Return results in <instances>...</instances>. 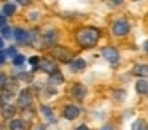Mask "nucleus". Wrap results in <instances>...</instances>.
<instances>
[{"instance_id":"35","label":"nucleus","mask_w":148,"mask_h":130,"mask_svg":"<svg viewBox=\"0 0 148 130\" xmlns=\"http://www.w3.org/2000/svg\"><path fill=\"white\" fill-rule=\"evenodd\" d=\"M0 130H5V125H3V124H0Z\"/></svg>"},{"instance_id":"15","label":"nucleus","mask_w":148,"mask_h":130,"mask_svg":"<svg viewBox=\"0 0 148 130\" xmlns=\"http://www.w3.org/2000/svg\"><path fill=\"white\" fill-rule=\"evenodd\" d=\"M132 73H134L135 76H140V78H147V76H148V65H137V67H134Z\"/></svg>"},{"instance_id":"32","label":"nucleus","mask_w":148,"mask_h":130,"mask_svg":"<svg viewBox=\"0 0 148 130\" xmlns=\"http://www.w3.org/2000/svg\"><path fill=\"white\" fill-rule=\"evenodd\" d=\"M102 130H113V129H112V125H105V127H102Z\"/></svg>"},{"instance_id":"2","label":"nucleus","mask_w":148,"mask_h":130,"mask_svg":"<svg viewBox=\"0 0 148 130\" xmlns=\"http://www.w3.org/2000/svg\"><path fill=\"white\" fill-rule=\"evenodd\" d=\"M53 56H54L58 60L64 62V63H70L72 60H73L72 51L67 49V48H64V46H54L53 48Z\"/></svg>"},{"instance_id":"8","label":"nucleus","mask_w":148,"mask_h":130,"mask_svg":"<svg viewBox=\"0 0 148 130\" xmlns=\"http://www.w3.org/2000/svg\"><path fill=\"white\" fill-rule=\"evenodd\" d=\"M56 40H58V33H56L54 29H48L42 37V41L45 46H53L56 43Z\"/></svg>"},{"instance_id":"28","label":"nucleus","mask_w":148,"mask_h":130,"mask_svg":"<svg viewBox=\"0 0 148 130\" xmlns=\"http://www.w3.org/2000/svg\"><path fill=\"white\" fill-rule=\"evenodd\" d=\"M30 2H32V0H16V3H19V5H24V6L29 5Z\"/></svg>"},{"instance_id":"13","label":"nucleus","mask_w":148,"mask_h":130,"mask_svg":"<svg viewBox=\"0 0 148 130\" xmlns=\"http://www.w3.org/2000/svg\"><path fill=\"white\" fill-rule=\"evenodd\" d=\"M2 114H3L5 119H13L14 114H16V108L13 105H3L2 106Z\"/></svg>"},{"instance_id":"11","label":"nucleus","mask_w":148,"mask_h":130,"mask_svg":"<svg viewBox=\"0 0 148 130\" xmlns=\"http://www.w3.org/2000/svg\"><path fill=\"white\" fill-rule=\"evenodd\" d=\"M69 67H70V70L73 73H78V71H83V70L86 68V62H84L83 59H73L69 63Z\"/></svg>"},{"instance_id":"9","label":"nucleus","mask_w":148,"mask_h":130,"mask_svg":"<svg viewBox=\"0 0 148 130\" xmlns=\"http://www.w3.org/2000/svg\"><path fill=\"white\" fill-rule=\"evenodd\" d=\"M18 91V79H8L7 86H5L3 92H5V97H11L14 95Z\"/></svg>"},{"instance_id":"10","label":"nucleus","mask_w":148,"mask_h":130,"mask_svg":"<svg viewBox=\"0 0 148 130\" xmlns=\"http://www.w3.org/2000/svg\"><path fill=\"white\" fill-rule=\"evenodd\" d=\"M72 95H73L77 100H83L86 97V87L83 84H75L72 87Z\"/></svg>"},{"instance_id":"26","label":"nucleus","mask_w":148,"mask_h":130,"mask_svg":"<svg viewBox=\"0 0 148 130\" xmlns=\"http://www.w3.org/2000/svg\"><path fill=\"white\" fill-rule=\"evenodd\" d=\"M5 24H7V16L2 13V14H0V29L5 27Z\"/></svg>"},{"instance_id":"12","label":"nucleus","mask_w":148,"mask_h":130,"mask_svg":"<svg viewBox=\"0 0 148 130\" xmlns=\"http://www.w3.org/2000/svg\"><path fill=\"white\" fill-rule=\"evenodd\" d=\"M14 38H16V41H21V43H26V41H29V32H26L24 29H14Z\"/></svg>"},{"instance_id":"22","label":"nucleus","mask_w":148,"mask_h":130,"mask_svg":"<svg viewBox=\"0 0 148 130\" xmlns=\"http://www.w3.org/2000/svg\"><path fill=\"white\" fill-rule=\"evenodd\" d=\"M0 30H2V35H3L5 38H11L14 35V32L11 30V27H7V25H5V27H2Z\"/></svg>"},{"instance_id":"3","label":"nucleus","mask_w":148,"mask_h":130,"mask_svg":"<svg viewBox=\"0 0 148 130\" xmlns=\"http://www.w3.org/2000/svg\"><path fill=\"white\" fill-rule=\"evenodd\" d=\"M129 30H131V25L126 19H118L112 25V32L115 37H124V35L129 33Z\"/></svg>"},{"instance_id":"24","label":"nucleus","mask_w":148,"mask_h":130,"mask_svg":"<svg viewBox=\"0 0 148 130\" xmlns=\"http://www.w3.org/2000/svg\"><path fill=\"white\" fill-rule=\"evenodd\" d=\"M7 56H10V57H13V59H14V57L18 56V51H16V48H13V46H11V48H8V51H7Z\"/></svg>"},{"instance_id":"18","label":"nucleus","mask_w":148,"mask_h":130,"mask_svg":"<svg viewBox=\"0 0 148 130\" xmlns=\"http://www.w3.org/2000/svg\"><path fill=\"white\" fill-rule=\"evenodd\" d=\"M42 113L45 114V117L49 120V122H54V113H53V110H51L49 106L43 105V106H42Z\"/></svg>"},{"instance_id":"16","label":"nucleus","mask_w":148,"mask_h":130,"mask_svg":"<svg viewBox=\"0 0 148 130\" xmlns=\"http://www.w3.org/2000/svg\"><path fill=\"white\" fill-rule=\"evenodd\" d=\"M10 130H26V124H24L21 119H11Z\"/></svg>"},{"instance_id":"25","label":"nucleus","mask_w":148,"mask_h":130,"mask_svg":"<svg viewBox=\"0 0 148 130\" xmlns=\"http://www.w3.org/2000/svg\"><path fill=\"white\" fill-rule=\"evenodd\" d=\"M29 62H30V65H34V67H38V63H40V59L37 56H34V57H30L29 59Z\"/></svg>"},{"instance_id":"33","label":"nucleus","mask_w":148,"mask_h":130,"mask_svg":"<svg viewBox=\"0 0 148 130\" xmlns=\"http://www.w3.org/2000/svg\"><path fill=\"white\" fill-rule=\"evenodd\" d=\"M2 48H3V38L0 37V49H2Z\"/></svg>"},{"instance_id":"1","label":"nucleus","mask_w":148,"mask_h":130,"mask_svg":"<svg viewBox=\"0 0 148 130\" xmlns=\"http://www.w3.org/2000/svg\"><path fill=\"white\" fill-rule=\"evenodd\" d=\"M100 38V30L96 27H84L77 33V41L81 48H94Z\"/></svg>"},{"instance_id":"21","label":"nucleus","mask_w":148,"mask_h":130,"mask_svg":"<svg viewBox=\"0 0 148 130\" xmlns=\"http://www.w3.org/2000/svg\"><path fill=\"white\" fill-rule=\"evenodd\" d=\"M24 62H26V57H24L23 54H18V56L13 59V65H16V67H21Z\"/></svg>"},{"instance_id":"29","label":"nucleus","mask_w":148,"mask_h":130,"mask_svg":"<svg viewBox=\"0 0 148 130\" xmlns=\"http://www.w3.org/2000/svg\"><path fill=\"white\" fill-rule=\"evenodd\" d=\"M37 18H40V14H38L37 11H32V13H30V19H32V21H35Z\"/></svg>"},{"instance_id":"27","label":"nucleus","mask_w":148,"mask_h":130,"mask_svg":"<svg viewBox=\"0 0 148 130\" xmlns=\"http://www.w3.org/2000/svg\"><path fill=\"white\" fill-rule=\"evenodd\" d=\"M5 59H7V52L5 51H0V63H3Z\"/></svg>"},{"instance_id":"17","label":"nucleus","mask_w":148,"mask_h":130,"mask_svg":"<svg viewBox=\"0 0 148 130\" xmlns=\"http://www.w3.org/2000/svg\"><path fill=\"white\" fill-rule=\"evenodd\" d=\"M49 82H51V84H61V82H64V76H62V73L58 70L56 73L49 75Z\"/></svg>"},{"instance_id":"4","label":"nucleus","mask_w":148,"mask_h":130,"mask_svg":"<svg viewBox=\"0 0 148 130\" xmlns=\"http://www.w3.org/2000/svg\"><path fill=\"white\" fill-rule=\"evenodd\" d=\"M102 56H103V59H107L110 63H118L119 62V52H118V49L113 48V46H105L103 48Z\"/></svg>"},{"instance_id":"19","label":"nucleus","mask_w":148,"mask_h":130,"mask_svg":"<svg viewBox=\"0 0 148 130\" xmlns=\"http://www.w3.org/2000/svg\"><path fill=\"white\" fill-rule=\"evenodd\" d=\"M16 13V5L14 3H5L3 5V14L5 16H13Z\"/></svg>"},{"instance_id":"5","label":"nucleus","mask_w":148,"mask_h":130,"mask_svg":"<svg viewBox=\"0 0 148 130\" xmlns=\"http://www.w3.org/2000/svg\"><path fill=\"white\" fill-rule=\"evenodd\" d=\"M18 105L21 108H29L32 105V94H30L29 89H24V91L19 92V95H18Z\"/></svg>"},{"instance_id":"23","label":"nucleus","mask_w":148,"mask_h":130,"mask_svg":"<svg viewBox=\"0 0 148 130\" xmlns=\"http://www.w3.org/2000/svg\"><path fill=\"white\" fill-rule=\"evenodd\" d=\"M7 82H8V78H7V75H5L3 71H0V91H3V89H5V86H7Z\"/></svg>"},{"instance_id":"34","label":"nucleus","mask_w":148,"mask_h":130,"mask_svg":"<svg viewBox=\"0 0 148 130\" xmlns=\"http://www.w3.org/2000/svg\"><path fill=\"white\" fill-rule=\"evenodd\" d=\"M3 105H5V103H3V98H2V97H0V108H2V106H3Z\"/></svg>"},{"instance_id":"6","label":"nucleus","mask_w":148,"mask_h":130,"mask_svg":"<svg viewBox=\"0 0 148 130\" xmlns=\"http://www.w3.org/2000/svg\"><path fill=\"white\" fill-rule=\"evenodd\" d=\"M38 68L46 71L48 75H53V73L58 71V67H56V62L51 59H40V63H38Z\"/></svg>"},{"instance_id":"31","label":"nucleus","mask_w":148,"mask_h":130,"mask_svg":"<svg viewBox=\"0 0 148 130\" xmlns=\"http://www.w3.org/2000/svg\"><path fill=\"white\" fill-rule=\"evenodd\" d=\"M75 130H89V129H88V125H80V127H77Z\"/></svg>"},{"instance_id":"20","label":"nucleus","mask_w":148,"mask_h":130,"mask_svg":"<svg viewBox=\"0 0 148 130\" xmlns=\"http://www.w3.org/2000/svg\"><path fill=\"white\" fill-rule=\"evenodd\" d=\"M132 130H148V124L143 119H137L132 124Z\"/></svg>"},{"instance_id":"14","label":"nucleus","mask_w":148,"mask_h":130,"mask_svg":"<svg viewBox=\"0 0 148 130\" xmlns=\"http://www.w3.org/2000/svg\"><path fill=\"white\" fill-rule=\"evenodd\" d=\"M135 91L142 95H148V79H138L135 84Z\"/></svg>"},{"instance_id":"36","label":"nucleus","mask_w":148,"mask_h":130,"mask_svg":"<svg viewBox=\"0 0 148 130\" xmlns=\"http://www.w3.org/2000/svg\"><path fill=\"white\" fill-rule=\"evenodd\" d=\"M145 49L148 51V41H145Z\"/></svg>"},{"instance_id":"7","label":"nucleus","mask_w":148,"mask_h":130,"mask_svg":"<svg viewBox=\"0 0 148 130\" xmlns=\"http://www.w3.org/2000/svg\"><path fill=\"white\" fill-rule=\"evenodd\" d=\"M62 114H64L65 119L73 120L80 116V108H78L77 105H67V106L64 108V111H62Z\"/></svg>"},{"instance_id":"30","label":"nucleus","mask_w":148,"mask_h":130,"mask_svg":"<svg viewBox=\"0 0 148 130\" xmlns=\"http://www.w3.org/2000/svg\"><path fill=\"white\" fill-rule=\"evenodd\" d=\"M110 3H112L113 6H118V5H121V3H123V0H110Z\"/></svg>"}]
</instances>
